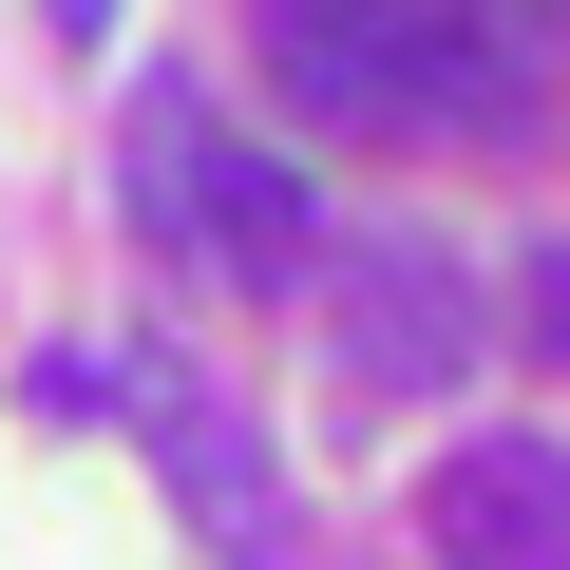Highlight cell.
<instances>
[{
    "label": "cell",
    "instance_id": "cell-1",
    "mask_svg": "<svg viewBox=\"0 0 570 570\" xmlns=\"http://www.w3.org/2000/svg\"><path fill=\"white\" fill-rule=\"evenodd\" d=\"M115 171H134L153 266H190V285H305V171H285V153H247L209 96H134Z\"/></svg>",
    "mask_w": 570,
    "mask_h": 570
},
{
    "label": "cell",
    "instance_id": "cell-2",
    "mask_svg": "<svg viewBox=\"0 0 570 570\" xmlns=\"http://www.w3.org/2000/svg\"><path fill=\"white\" fill-rule=\"evenodd\" d=\"M475 343H494V305L438 228H343L324 247V362L362 400H438V381H475Z\"/></svg>",
    "mask_w": 570,
    "mask_h": 570
},
{
    "label": "cell",
    "instance_id": "cell-3",
    "mask_svg": "<svg viewBox=\"0 0 570 570\" xmlns=\"http://www.w3.org/2000/svg\"><path fill=\"white\" fill-rule=\"evenodd\" d=\"M134 438H153V475L190 494V532H209L228 570H285V475H266V438H247L209 381H153V400H134Z\"/></svg>",
    "mask_w": 570,
    "mask_h": 570
},
{
    "label": "cell",
    "instance_id": "cell-4",
    "mask_svg": "<svg viewBox=\"0 0 570 570\" xmlns=\"http://www.w3.org/2000/svg\"><path fill=\"white\" fill-rule=\"evenodd\" d=\"M438 551L456 570H570V438H456L438 456Z\"/></svg>",
    "mask_w": 570,
    "mask_h": 570
},
{
    "label": "cell",
    "instance_id": "cell-5",
    "mask_svg": "<svg viewBox=\"0 0 570 570\" xmlns=\"http://www.w3.org/2000/svg\"><path fill=\"white\" fill-rule=\"evenodd\" d=\"M39 20H58V39H115V0H39Z\"/></svg>",
    "mask_w": 570,
    "mask_h": 570
}]
</instances>
